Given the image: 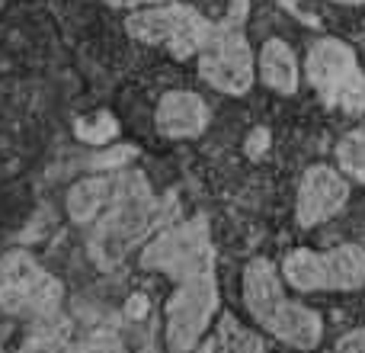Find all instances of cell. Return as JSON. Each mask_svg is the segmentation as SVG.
<instances>
[{
  "instance_id": "3957f363",
  "label": "cell",
  "mask_w": 365,
  "mask_h": 353,
  "mask_svg": "<svg viewBox=\"0 0 365 353\" xmlns=\"http://www.w3.org/2000/svg\"><path fill=\"white\" fill-rule=\"evenodd\" d=\"M215 29H218L215 19L202 16L195 6L177 4V0L158 4V6H145V10H132L125 16V32L135 42L164 45L180 61L199 58Z\"/></svg>"
},
{
  "instance_id": "7402d4cb",
  "label": "cell",
  "mask_w": 365,
  "mask_h": 353,
  "mask_svg": "<svg viewBox=\"0 0 365 353\" xmlns=\"http://www.w3.org/2000/svg\"><path fill=\"white\" fill-rule=\"evenodd\" d=\"M125 312H128L132 318H145L148 312H151V305H148L145 296H132V299H128V305H125Z\"/></svg>"
},
{
  "instance_id": "ba28073f",
  "label": "cell",
  "mask_w": 365,
  "mask_h": 353,
  "mask_svg": "<svg viewBox=\"0 0 365 353\" xmlns=\"http://www.w3.org/2000/svg\"><path fill=\"white\" fill-rule=\"evenodd\" d=\"M199 74L208 87L227 96H244L257 84V55L237 26H218L199 55Z\"/></svg>"
},
{
  "instance_id": "2e32d148",
  "label": "cell",
  "mask_w": 365,
  "mask_h": 353,
  "mask_svg": "<svg viewBox=\"0 0 365 353\" xmlns=\"http://www.w3.org/2000/svg\"><path fill=\"white\" fill-rule=\"evenodd\" d=\"M74 135L83 145L93 148H109V141L119 135V122L113 119V113H93V116H81L74 126Z\"/></svg>"
},
{
  "instance_id": "ffe728a7",
  "label": "cell",
  "mask_w": 365,
  "mask_h": 353,
  "mask_svg": "<svg viewBox=\"0 0 365 353\" xmlns=\"http://www.w3.org/2000/svg\"><path fill=\"white\" fill-rule=\"evenodd\" d=\"M266 148H269V129H263V126L253 129V132L247 135V154H250V158H259Z\"/></svg>"
},
{
  "instance_id": "ac0fdd59",
  "label": "cell",
  "mask_w": 365,
  "mask_h": 353,
  "mask_svg": "<svg viewBox=\"0 0 365 353\" xmlns=\"http://www.w3.org/2000/svg\"><path fill=\"white\" fill-rule=\"evenodd\" d=\"M71 353H128L125 347H122V341L115 334H90V337H83L81 344H74L71 347Z\"/></svg>"
},
{
  "instance_id": "5bb4252c",
  "label": "cell",
  "mask_w": 365,
  "mask_h": 353,
  "mask_svg": "<svg viewBox=\"0 0 365 353\" xmlns=\"http://www.w3.org/2000/svg\"><path fill=\"white\" fill-rule=\"evenodd\" d=\"M218 353H269L263 337L257 331L234 322V315H225L218 322Z\"/></svg>"
},
{
  "instance_id": "e0dca14e",
  "label": "cell",
  "mask_w": 365,
  "mask_h": 353,
  "mask_svg": "<svg viewBox=\"0 0 365 353\" xmlns=\"http://www.w3.org/2000/svg\"><path fill=\"white\" fill-rule=\"evenodd\" d=\"M132 158H135V148H132V145H109L106 151H100V154L93 158V167L119 174V171H125Z\"/></svg>"
},
{
  "instance_id": "7c38bea8",
  "label": "cell",
  "mask_w": 365,
  "mask_h": 353,
  "mask_svg": "<svg viewBox=\"0 0 365 353\" xmlns=\"http://www.w3.org/2000/svg\"><path fill=\"white\" fill-rule=\"evenodd\" d=\"M113 199H115V174H90L68 189L64 209H68L71 222H77V225H96L109 212Z\"/></svg>"
},
{
  "instance_id": "277c9868",
  "label": "cell",
  "mask_w": 365,
  "mask_h": 353,
  "mask_svg": "<svg viewBox=\"0 0 365 353\" xmlns=\"http://www.w3.org/2000/svg\"><path fill=\"white\" fill-rule=\"evenodd\" d=\"M282 279L295 292H356L365 286V251L359 244H340L330 251L285 254Z\"/></svg>"
},
{
  "instance_id": "5b68a950",
  "label": "cell",
  "mask_w": 365,
  "mask_h": 353,
  "mask_svg": "<svg viewBox=\"0 0 365 353\" xmlns=\"http://www.w3.org/2000/svg\"><path fill=\"white\" fill-rule=\"evenodd\" d=\"M167 350L170 353H192L205 331L212 328L218 315V279H215V264L195 270L192 277L180 279L173 296L167 299Z\"/></svg>"
},
{
  "instance_id": "30bf717a",
  "label": "cell",
  "mask_w": 365,
  "mask_h": 353,
  "mask_svg": "<svg viewBox=\"0 0 365 353\" xmlns=\"http://www.w3.org/2000/svg\"><path fill=\"white\" fill-rule=\"evenodd\" d=\"M349 199V176L340 167L311 164L302 174L295 199V219L302 228H314L340 215V209Z\"/></svg>"
},
{
  "instance_id": "52a82bcc",
  "label": "cell",
  "mask_w": 365,
  "mask_h": 353,
  "mask_svg": "<svg viewBox=\"0 0 365 353\" xmlns=\"http://www.w3.org/2000/svg\"><path fill=\"white\" fill-rule=\"evenodd\" d=\"M61 302V283L42 270L26 251H13L0 260V312L26 318L55 315Z\"/></svg>"
},
{
  "instance_id": "603a6c76",
  "label": "cell",
  "mask_w": 365,
  "mask_h": 353,
  "mask_svg": "<svg viewBox=\"0 0 365 353\" xmlns=\"http://www.w3.org/2000/svg\"><path fill=\"white\" fill-rule=\"evenodd\" d=\"M19 353H55L48 347V344H32V347H26V350H19Z\"/></svg>"
},
{
  "instance_id": "44dd1931",
  "label": "cell",
  "mask_w": 365,
  "mask_h": 353,
  "mask_svg": "<svg viewBox=\"0 0 365 353\" xmlns=\"http://www.w3.org/2000/svg\"><path fill=\"white\" fill-rule=\"evenodd\" d=\"M109 6L119 10H145V6H158V4H170V0H106Z\"/></svg>"
},
{
  "instance_id": "8fae6325",
  "label": "cell",
  "mask_w": 365,
  "mask_h": 353,
  "mask_svg": "<svg viewBox=\"0 0 365 353\" xmlns=\"http://www.w3.org/2000/svg\"><path fill=\"white\" fill-rule=\"evenodd\" d=\"M212 122V109H208L205 96L195 90H170L160 96L158 109H154V126L164 139L182 141V139H199Z\"/></svg>"
},
{
  "instance_id": "9c48e42d",
  "label": "cell",
  "mask_w": 365,
  "mask_h": 353,
  "mask_svg": "<svg viewBox=\"0 0 365 353\" xmlns=\"http://www.w3.org/2000/svg\"><path fill=\"white\" fill-rule=\"evenodd\" d=\"M208 264H215V254H212V241H208V225L202 219L164 228L141 251V267L164 273V277L177 279V283Z\"/></svg>"
},
{
  "instance_id": "4fadbf2b",
  "label": "cell",
  "mask_w": 365,
  "mask_h": 353,
  "mask_svg": "<svg viewBox=\"0 0 365 353\" xmlns=\"http://www.w3.org/2000/svg\"><path fill=\"white\" fill-rule=\"evenodd\" d=\"M257 77L279 96H295L302 84V64L285 39H266L257 55Z\"/></svg>"
},
{
  "instance_id": "7a4b0ae2",
  "label": "cell",
  "mask_w": 365,
  "mask_h": 353,
  "mask_svg": "<svg viewBox=\"0 0 365 353\" xmlns=\"http://www.w3.org/2000/svg\"><path fill=\"white\" fill-rule=\"evenodd\" d=\"M158 222H164V209L158 206L151 183L145 174L125 171L115 174V199L109 206V212L96 222V238H93V254L109 251L113 257L125 254L135 241H141Z\"/></svg>"
},
{
  "instance_id": "9a60e30c",
  "label": "cell",
  "mask_w": 365,
  "mask_h": 353,
  "mask_svg": "<svg viewBox=\"0 0 365 353\" xmlns=\"http://www.w3.org/2000/svg\"><path fill=\"white\" fill-rule=\"evenodd\" d=\"M336 167L349 176V180L365 183V126L353 129L340 139L336 145Z\"/></svg>"
},
{
  "instance_id": "8992f818",
  "label": "cell",
  "mask_w": 365,
  "mask_h": 353,
  "mask_svg": "<svg viewBox=\"0 0 365 353\" xmlns=\"http://www.w3.org/2000/svg\"><path fill=\"white\" fill-rule=\"evenodd\" d=\"M304 77L327 106L365 113V71L359 58L340 39H317L304 55Z\"/></svg>"
},
{
  "instance_id": "6da1fadb",
  "label": "cell",
  "mask_w": 365,
  "mask_h": 353,
  "mask_svg": "<svg viewBox=\"0 0 365 353\" xmlns=\"http://www.w3.org/2000/svg\"><path fill=\"white\" fill-rule=\"evenodd\" d=\"M240 296L250 318L269 337L289 344L292 350L311 353L324 341V318L311 305L295 302L285 292V279L272 260L253 257L247 260L244 277H240Z\"/></svg>"
},
{
  "instance_id": "cb8c5ba5",
  "label": "cell",
  "mask_w": 365,
  "mask_h": 353,
  "mask_svg": "<svg viewBox=\"0 0 365 353\" xmlns=\"http://www.w3.org/2000/svg\"><path fill=\"white\" fill-rule=\"evenodd\" d=\"M330 4H343V6H362L365 0H330Z\"/></svg>"
},
{
  "instance_id": "d6986e66",
  "label": "cell",
  "mask_w": 365,
  "mask_h": 353,
  "mask_svg": "<svg viewBox=\"0 0 365 353\" xmlns=\"http://www.w3.org/2000/svg\"><path fill=\"white\" fill-rule=\"evenodd\" d=\"M334 353H365V328H353L336 341Z\"/></svg>"
}]
</instances>
